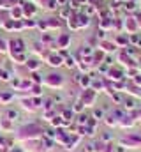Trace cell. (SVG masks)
<instances>
[{"label": "cell", "mask_w": 141, "mask_h": 152, "mask_svg": "<svg viewBox=\"0 0 141 152\" xmlns=\"http://www.w3.org/2000/svg\"><path fill=\"white\" fill-rule=\"evenodd\" d=\"M95 99V94H94V90H88V92H83V101L88 104V103H92Z\"/></svg>", "instance_id": "cell-4"}, {"label": "cell", "mask_w": 141, "mask_h": 152, "mask_svg": "<svg viewBox=\"0 0 141 152\" xmlns=\"http://www.w3.org/2000/svg\"><path fill=\"white\" fill-rule=\"evenodd\" d=\"M62 62H64V60H62V57H60V55H53V53H51V55H49V58H48V64H49V66H53V67L62 66Z\"/></svg>", "instance_id": "cell-3"}, {"label": "cell", "mask_w": 141, "mask_h": 152, "mask_svg": "<svg viewBox=\"0 0 141 152\" xmlns=\"http://www.w3.org/2000/svg\"><path fill=\"white\" fill-rule=\"evenodd\" d=\"M20 133H27V134H23L20 140H27V138H37V136H41V129H39L37 126H27V127H23Z\"/></svg>", "instance_id": "cell-1"}, {"label": "cell", "mask_w": 141, "mask_h": 152, "mask_svg": "<svg viewBox=\"0 0 141 152\" xmlns=\"http://www.w3.org/2000/svg\"><path fill=\"white\" fill-rule=\"evenodd\" d=\"M58 42H62V44L65 46V44L69 42V36H64V37H62V39H58Z\"/></svg>", "instance_id": "cell-7"}, {"label": "cell", "mask_w": 141, "mask_h": 152, "mask_svg": "<svg viewBox=\"0 0 141 152\" xmlns=\"http://www.w3.org/2000/svg\"><path fill=\"white\" fill-rule=\"evenodd\" d=\"M27 66H28L30 69H35V67H39V66H41V62H39L37 58H28V62H27Z\"/></svg>", "instance_id": "cell-6"}, {"label": "cell", "mask_w": 141, "mask_h": 152, "mask_svg": "<svg viewBox=\"0 0 141 152\" xmlns=\"http://www.w3.org/2000/svg\"><path fill=\"white\" fill-rule=\"evenodd\" d=\"M11 46H14L12 50H18V51H23V50H25V48H23V41H16V39H14V41H11Z\"/></svg>", "instance_id": "cell-5"}, {"label": "cell", "mask_w": 141, "mask_h": 152, "mask_svg": "<svg viewBox=\"0 0 141 152\" xmlns=\"http://www.w3.org/2000/svg\"><path fill=\"white\" fill-rule=\"evenodd\" d=\"M62 81H64V80H62V76L55 75V73H53V75H48V76H46V80H44V83H46L48 87H53V88H55V87H60V85H62Z\"/></svg>", "instance_id": "cell-2"}]
</instances>
